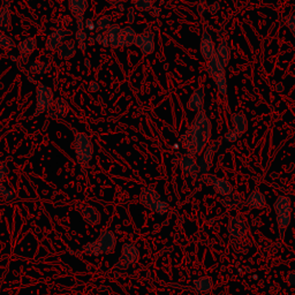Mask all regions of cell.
<instances>
[{"label": "cell", "mask_w": 295, "mask_h": 295, "mask_svg": "<svg viewBox=\"0 0 295 295\" xmlns=\"http://www.w3.org/2000/svg\"><path fill=\"white\" fill-rule=\"evenodd\" d=\"M136 36L137 34L134 28L132 27L123 28V32H121V37H120V47L128 48L130 45H133L134 42H135Z\"/></svg>", "instance_id": "obj_26"}, {"label": "cell", "mask_w": 295, "mask_h": 295, "mask_svg": "<svg viewBox=\"0 0 295 295\" xmlns=\"http://www.w3.org/2000/svg\"><path fill=\"white\" fill-rule=\"evenodd\" d=\"M77 51V43L75 39H66L57 50L58 55L64 60L72 59L76 54Z\"/></svg>", "instance_id": "obj_18"}, {"label": "cell", "mask_w": 295, "mask_h": 295, "mask_svg": "<svg viewBox=\"0 0 295 295\" xmlns=\"http://www.w3.org/2000/svg\"><path fill=\"white\" fill-rule=\"evenodd\" d=\"M106 32H107V35H109L110 47H112L114 49L119 48L120 47V37H121V32H123V28H121L119 25H112Z\"/></svg>", "instance_id": "obj_28"}, {"label": "cell", "mask_w": 295, "mask_h": 295, "mask_svg": "<svg viewBox=\"0 0 295 295\" xmlns=\"http://www.w3.org/2000/svg\"><path fill=\"white\" fill-rule=\"evenodd\" d=\"M72 34H73V32L68 30V29H55V30L52 31L51 34L48 36L47 42H45V48L50 52L58 50L59 47H60V45L66 41L68 36H71Z\"/></svg>", "instance_id": "obj_9"}, {"label": "cell", "mask_w": 295, "mask_h": 295, "mask_svg": "<svg viewBox=\"0 0 295 295\" xmlns=\"http://www.w3.org/2000/svg\"><path fill=\"white\" fill-rule=\"evenodd\" d=\"M117 246L116 234L112 231H104L96 240L89 242L82 247V251L88 256H99V255L111 254Z\"/></svg>", "instance_id": "obj_2"}, {"label": "cell", "mask_w": 295, "mask_h": 295, "mask_svg": "<svg viewBox=\"0 0 295 295\" xmlns=\"http://www.w3.org/2000/svg\"><path fill=\"white\" fill-rule=\"evenodd\" d=\"M68 8L76 20L77 28H84V14L88 9V0H68Z\"/></svg>", "instance_id": "obj_11"}, {"label": "cell", "mask_w": 295, "mask_h": 295, "mask_svg": "<svg viewBox=\"0 0 295 295\" xmlns=\"http://www.w3.org/2000/svg\"><path fill=\"white\" fill-rule=\"evenodd\" d=\"M238 139H239L238 134L234 132L233 128H229V129L226 130V133H225V141H226V142L234 143V142H237Z\"/></svg>", "instance_id": "obj_39"}, {"label": "cell", "mask_w": 295, "mask_h": 295, "mask_svg": "<svg viewBox=\"0 0 295 295\" xmlns=\"http://www.w3.org/2000/svg\"><path fill=\"white\" fill-rule=\"evenodd\" d=\"M276 90H278V91H283V84H281V83H278L277 86H276Z\"/></svg>", "instance_id": "obj_46"}, {"label": "cell", "mask_w": 295, "mask_h": 295, "mask_svg": "<svg viewBox=\"0 0 295 295\" xmlns=\"http://www.w3.org/2000/svg\"><path fill=\"white\" fill-rule=\"evenodd\" d=\"M88 89H89V91H91V93H96V91L99 90V83H98L97 81H91Z\"/></svg>", "instance_id": "obj_42"}, {"label": "cell", "mask_w": 295, "mask_h": 295, "mask_svg": "<svg viewBox=\"0 0 295 295\" xmlns=\"http://www.w3.org/2000/svg\"><path fill=\"white\" fill-rule=\"evenodd\" d=\"M80 212L86 221L87 224L89 225H97L100 221V212L93 205L89 204H82L80 206Z\"/></svg>", "instance_id": "obj_17"}, {"label": "cell", "mask_w": 295, "mask_h": 295, "mask_svg": "<svg viewBox=\"0 0 295 295\" xmlns=\"http://www.w3.org/2000/svg\"><path fill=\"white\" fill-rule=\"evenodd\" d=\"M84 29H86L88 32L96 30V27H95V22L93 21V20H90V19L84 20Z\"/></svg>", "instance_id": "obj_40"}, {"label": "cell", "mask_w": 295, "mask_h": 295, "mask_svg": "<svg viewBox=\"0 0 295 295\" xmlns=\"http://www.w3.org/2000/svg\"><path fill=\"white\" fill-rule=\"evenodd\" d=\"M8 172H9V169H8L7 162H5V160H0V186H2L5 176L8 174Z\"/></svg>", "instance_id": "obj_38"}, {"label": "cell", "mask_w": 295, "mask_h": 295, "mask_svg": "<svg viewBox=\"0 0 295 295\" xmlns=\"http://www.w3.org/2000/svg\"><path fill=\"white\" fill-rule=\"evenodd\" d=\"M215 58L217 59L219 64H221L224 68L227 66L229 59H231V49H229L227 42L226 41L221 42V44H219L218 48L216 49Z\"/></svg>", "instance_id": "obj_21"}, {"label": "cell", "mask_w": 295, "mask_h": 295, "mask_svg": "<svg viewBox=\"0 0 295 295\" xmlns=\"http://www.w3.org/2000/svg\"><path fill=\"white\" fill-rule=\"evenodd\" d=\"M214 287V281L209 276H204L198 278L194 283V291L198 294H206L210 293Z\"/></svg>", "instance_id": "obj_25"}, {"label": "cell", "mask_w": 295, "mask_h": 295, "mask_svg": "<svg viewBox=\"0 0 295 295\" xmlns=\"http://www.w3.org/2000/svg\"><path fill=\"white\" fill-rule=\"evenodd\" d=\"M75 37H76V43H77V48L80 49L82 52H84L87 50L88 47V32L84 28H77L76 35H75Z\"/></svg>", "instance_id": "obj_31"}, {"label": "cell", "mask_w": 295, "mask_h": 295, "mask_svg": "<svg viewBox=\"0 0 295 295\" xmlns=\"http://www.w3.org/2000/svg\"><path fill=\"white\" fill-rule=\"evenodd\" d=\"M140 202L147 209L151 210L159 216H164L169 211V203L160 198L158 192L151 186L144 187L141 191Z\"/></svg>", "instance_id": "obj_4"}, {"label": "cell", "mask_w": 295, "mask_h": 295, "mask_svg": "<svg viewBox=\"0 0 295 295\" xmlns=\"http://www.w3.org/2000/svg\"><path fill=\"white\" fill-rule=\"evenodd\" d=\"M211 186L214 187V189L216 193H218L219 195H221L222 197L224 196H227L229 194L233 193V187H232L231 182L226 179H221V178H214V181H212Z\"/></svg>", "instance_id": "obj_22"}, {"label": "cell", "mask_w": 295, "mask_h": 295, "mask_svg": "<svg viewBox=\"0 0 295 295\" xmlns=\"http://www.w3.org/2000/svg\"><path fill=\"white\" fill-rule=\"evenodd\" d=\"M204 97L205 93L203 88H197L194 93L192 94V96L189 97L188 103H187V109L193 112H199L203 110L204 106Z\"/></svg>", "instance_id": "obj_16"}, {"label": "cell", "mask_w": 295, "mask_h": 295, "mask_svg": "<svg viewBox=\"0 0 295 295\" xmlns=\"http://www.w3.org/2000/svg\"><path fill=\"white\" fill-rule=\"evenodd\" d=\"M140 258V250L135 245L124 244L121 249V256L117 262V268L126 270L137 263Z\"/></svg>", "instance_id": "obj_7"}, {"label": "cell", "mask_w": 295, "mask_h": 295, "mask_svg": "<svg viewBox=\"0 0 295 295\" xmlns=\"http://www.w3.org/2000/svg\"><path fill=\"white\" fill-rule=\"evenodd\" d=\"M212 124L206 116L204 110L199 111L193 121L191 128L183 134L181 143L187 153L189 155H199L204 151L211 137Z\"/></svg>", "instance_id": "obj_1"}, {"label": "cell", "mask_w": 295, "mask_h": 295, "mask_svg": "<svg viewBox=\"0 0 295 295\" xmlns=\"http://www.w3.org/2000/svg\"><path fill=\"white\" fill-rule=\"evenodd\" d=\"M36 94H37V99H36V110L34 117H38L45 112H49V110L51 109L52 104L54 101V95L51 88L43 83L37 84Z\"/></svg>", "instance_id": "obj_5"}, {"label": "cell", "mask_w": 295, "mask_h": 295, "mask_svg": "<svg viewBox=\"0 0 295 295\" xmlns=\"http://www.w3.org/2000/svg\"><path fill=\"white\" fill-rule=\"evenodd\" d=\"M135 18H133V9H130L129 11V22H133V20Z\"/></svg>", "instance_id": "obj_47"}, {"label": "cell", "mask_w": 295, "mask_h": 295, "mask_svg": "<svg viewBox=\"0 0 295 295\" xmlns=\"http://www.w3.org/2000/svg\"><path fill=\"white\" fill-rule=\"evenodd\" d=\"M95 39H96L97 43L101 45V47H104V48L110 47V39H109V35H107V32H97Z\"/></svg>", "instance_id": "obj_36"}, {"label": "cell", "mask_w": 295, "mask_h": 295, "mask_svg": "<svg viewBox=\"0 0 295 295\" xmlns=\"http://www.w3.org/2000/svg\"><path fill=\"white\" fill-rule=\"evenodd\" d=\"M232 124H233L234 132L238 134L239 137H241L248 129V120L245 113L235 112L231 117Z\"/></svg>", "instance_id": "obj_20"}, {"label": "cell", "mask_w": 295, "mask_h": 295, "mask_svg": "<svg viewBox=\"0 0 295 295\" xmlns=\"http://www.w3.org/2000/svg\"><path fill=\"white\" fill-rule=\"evenodd\" d=\"M201 54L205 60H211L215 58L216 54V47L215 42L212 39V36L208 31H204L201 37Z\"/></svg>", "instance_id": "obj_14"}, {"label": "cell", "mask_w": 295, "mask_h": 295, "mask_svg": "<svg viewBox=\"0 0 295 295\" xmlns=\"http://www.w3.org/2000/svg\"><path fill=\"white\" fill-rule=\"evenodd\" d=\"M285 25H287V28L292 32V36L295 38V14H288L285 18Z\"/></svg>", "instance_id": "obj_37"}, {"label": "cell", "mask_w": 295, "mask_h": 295, "mask_svg": "<svg viewBox=\"0 0 295 295\" xmlns=\"http://www.w3.org/2000/svg\"><path fill=\"white\" fill-rule=\"evenodd\" d=\"M68 113H70V104L62 97L55 98L51 109L49 110V117L51 119H62L66 118Z\"/></svg>", "instance_id": "obj_12"}, {"label": "cell", "mask_w": 295, "mask_h": 295, "mask_svg": "<svg viewBox=\"0 0 295 295\" xmlns=\"http://www.w3.org/2000/svg\"><path fill=\"white\" fill-rule=\"evenodd\" d=\"M208 73L218 88V91L222 96L227 95L228 86L227 80H226V72L225 68L219 64L216 58H212L211 60L208 61Z\"/></svg>", "instance_id": "obj_6"}, {"label": "cell", "mask_w": 295, "mask_h": 295, "mask_svg": "<svg viewBox=\"0 0 295 295\" xmlns=\"http://www.w3.org/2000/svg\"><path fill=\"white\" fill-rule=\"evenodd\" d=\"M159 12H160V9L158 7H156V6L151 9V11H150V13H151V16H158Z\"/></svg>", "instance_id": "obj_45"}, {"label": "cell", "mask_w": 295, "mask_h": 295, "mask_svg": "<svg viewBox=\"0 0 295 295\" xmlns=\"http://www.w3.org/2000/svg\"><path fill=\"white\" fill-rule=\"evenodd\" d=\"M12 29V0H2L0 7V30L8 31Z\"/></svg>", "instance_id": "obj_13"}, {"label": "cell", "mask_w": 295, "mask_h": 295, "mask_svg": "<svg viewBox=\"0 0 295 295\" xmlns=\"http://www.w3.org/2000/svg\"><path fill=\"white\" fill-rule=\"evenodd\" d=\"M37 49V41L35 37H27L19 44L20 60L22 62H27L30 55L34 53Z\"/></svg>", "instance_id": "obj_15"}, {"label": "cell", "mask_w": 295, "mask_h": 295, "mask_svg": "<svg viewBox=\"0 0 295 295\" xmlns=\"http://www.w3.org/2000/svg\"><path fill=\"white\" fill-rule=\"evenodd\" d=\"M217 295H229V294H227V293H219Z\"/></svg>", "instance_id": "obj_48"}, {"label": "cell", "mask_w": 295, "mask_h": 295, "mask_svg": "<svg viewBox=\"0 0 295 295\" xmlns=\"http://www.w3.org/2000/svg\"><path fill=\"white\" fill-rule=\"evenodd\" d=\"M0 197L4 198L5 201H12L15 197V191L4 185L0 186Z\"/></svg>", "instance_id": "obj_35"}, {"label": "cell", "mask_w": 295, "mask_h": 295, "mask_svg": "<svg viewBox=\"0 0 295 295\" xmlns=\"http://www.w3.org/2000/svg\"><path fill=\"white\" fill-rule=\"evenodd\" d=\"M219 146H221V143L216 141L211 146L206 148L201 159L198 160V169L202 174H208L210 170H211L212 164H214V157L216 155V151L219 149Z\"/></svg>", "instance_id": "obj_10"}, {"label": "cell", "mask_w": 295, "mask_h": 295, "mask_svg": "<svg viewBox=\"0 0 295 295\" xmlns=\"http://www.w3.org/2000/svg\"><path fill=\"white\" fill-rule=\"evenodd\" d=\"M111 25H112V18L110 15H103L95 21V27L98 32H106Z\"/></svg>", "instance_id": "obj_30"}, {"label": "cell", "mask_w": 295, "mask_h": 295, "mask_svg": "<svg viewBox=\"0 0 295 295\" xmlns=\"http://www.w3.org/2000/svg\"><path fill=\"white\" fill-rule=\"evenodd\" d=\"M141 52H142V54L148 55V54H151L153 51H155V34L151 35L149 37V39L146 42V44L143 45L142 48L140 49Z\"/></svg>", "instance_id": "obj_34"}, {"label": "cell", "mask_w": 295, "mask_h": 295, "mask_svg": "<svg viewBox=\"0 0 295 295\" xmlns=\"http://www.w3.org/2000/svg\"><path fill=\"white\" fill-rule=\"evenodd\" d=\"M180 169L185 174L189 175H195L196 173L199 172L198 169V163H196L194 156L187 153L180 160Z\"/></svg>", "instance_id": "obj_19"}, {"label": "cell", "mask_w": 295, "mask_h": 295, "mask_svg": "<svg viewBox=\"0 0 295 295\" xmlns=\"http://www.w3.org/2000/svg\"><path fill=\"white\" fill-rule=\"evenodd\" d=\"M75 132L74 150L77 163L83 170L89 167V164L94 156V144L90 136L83 132Z\"/></svg>", "instance_id": "obj_3"}, {"label": "cell", "mask_w": 295, "mask_h": 295, "mask_svg": "<svg viewBox=\"0 0 295 295\" xmlns=\"http://www.w3.org/2000/svg\"><path fill=\"white\" fill-rule=\"evenodd\" d=\"M286 281L290 286L295 287V270H292L286 274Z\"/></svg>", "instance_id": "obj_41"}, {"label": "cell", "mask_w": 295, "mask_h": 295, "mask_svg": "<svg viewBox=\"0 0 295 295\" xmlns=\"http://www.w3.org/2000/svg\"><path fill=\"white\" fill-rule=\"evenodd\" d=\"M273 208L274 211H276V215L292 214L291 198L286 195H280L279 197L276 199V202H274Z\"/></svg>", "instance_id": "obj_24"}, {"label": "cell", "mask_w": 295, "mask_h": 295, "mask_svg": "<svg viewBox=\"0 0 295 295\" xmlns=\"http://www.w3.org/2000/svg\"><path fill=\"white\" fill-rule=\"evenodd\" d=\"M52 67L48 61L36 60L29 66V73L36 74V75H44L48 74L49 72H51Z\"/></svg>", "instance_id": "obj_27"}, {"label": "cell", "mask_w": 295, "mask_h": 295, "mask_svg": "<svg viewBox=\"0 0 295 295\" xmlns=\"http://www.w3.org/2000/svg\"><path fill=\"white\" fill-rule=\"evenodd\" d=\"M106 1H107V2H109V4H111V5H113V6H117V5L123 4V2L128 1V0H106Z\"/></svg>", "instance_id": "obj_44"}, {"label": "cell", "mask_w": 295, "mask_h": 295, "mask_svg": "<svg viewBox=\"0 0 295 295\" xmlns=\"http://www.w3.org/2000/svg\"><path fill=\"white\" fill-rule=\"evenodd\" d=\"M248 234V222L245 218L234 216L229 218L228 221V235L233 240L245 239Z\"/></svg>", "instance_id": "obj_8"}, {"label": "cell", "mask_w": 295, "mask_h": 295, "mask_svg": "<svg viewBox=\"0 0 295 295\" xmlns=\"http://www.w3.org/2000/svg\"><path fill=\"white\" fill-rule=\"evenodd\" d=\"M247 205L251 209H264L267 206L265 196L262 194L261 191L251 192L247 198Z\"/></svg>", "instance_id": "obj_23"}, {"label": "cell", "mask_w": 295, "mask_h": 295, "mask_svg": "<svg viewBox=\"0 0 295 295\" xmlns=\"http://www.w3.org/2000/svg\"><path fill=\"white\" fill-rule=\"evenodd\" d=\"M240 203H241L240 196H239L237 193H232V194L224 196V197L221 198V204L228 210L238 209L239 206H240Z\"/></svg>", "instance_id": "obj_29"}, {"label": "cell", "mask_w": 295, "mask_h": 295, "mask_svg": "<svg viewBox=\"0 0 295 295\" xmlns=\"http://www.w3.org/2000/svg\"><path fill=\"white\" fill-rule=\"evenodd\" d=\"M219 8H221V6H219V4L218 2H215L214 5H210L209 6V9L208 11L211 13V14H216V13H217L218 11H219Z\"/></svg>", "instance_id": "obj_43"}, {"label": "cell", "mask_w": 295, "mask_h": 295, "mask_svg": "<svg viewBox=\"0 0 295 295\" xmlns=\"http://www.w3.org/2000/svg\"><path fill=\"white\" fill-rule=\"evenodd\" d=\"M155 1L156 0H135L134 7L141 12H150L155 7Z\"/></svg>", "instance_id": "obj_33"}, {"label": "cell", "mask_w": 295, "mask_h": 295, "mask_svg": "<svg viewBox=\"0 0 295 295\" xmlns=\"http://www.w3.org/2000/svg\"><path fill=\"white\" fill-rule=\"evenodd\" d=\"M0 48L4 49L6 51H12L15 48L14 39L9 37L8 35H6L5 31L2 30H0Z\"/></svg>", "instance_id": "obj_32"}]
</instances>
